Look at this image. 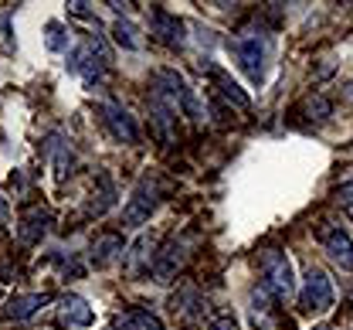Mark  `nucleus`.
Returning a JSON list of instances; mask_svg holds the SVG:
<instances>
[{
    "label": "nucleus",
    "instance_id": "1",
    "mask_svg": "<svg viewBox=\"0 0 353 330\" xmlns=\"http://www.w3.org/2000/svg\"><path fill=\"white\" fill-rule=\"evenodd\" d=\"M272 51H275V38H272V31H265V28H248V31H238L234 38H228V55L234 58V65H238V68L248 75V82H255V86L265 82Z\"/></svg>",
    "mask_w": 353,
    "mask_h": 330
},
{
    "label": "nucleus",
    "instance_id": "2",
    "mask_svg": "<svg viewBox=\"0 0 353 330\" xmlns=\"http://www.w3.org/2000/svg\"><path fill=\"white\" fill-rule=\"evenodd\" d=\"M259 269H262V286L272 293V296L285 300V296L296 293L292 262H289L285 252H279V249H265L262 255H259Z\"/></svg>",
    "mask_w": 353,
    "mask_h": 330
},
{
    "label": "nucleus",
    "instance_id": "3",
    "mask_svg": "<svg viewBox=\"0 0 353 330\" xmlns=\"http://www.w3.org/2000/svg\"><path fill=\"white\" fill-rule=\"evenodd\" d=\"M157 201H160V191H157V181L146 174L136 181L130 201L123 208V229H143L150 222V215L157 211Z\"/></svg>",
    "mask_w": 353,
    "mask_h": 330
},
{
    "label": "nucleus",
    "instance_id": "4",
    "mask_svg": "<svg viewBox=\"0 0 353 330\" xmlns=\"http://www.w3.org/2000/svg\"><path fill=\"white\" fill-rule=\"evenodd\" d=\"M333 283L330 276L319 269V266H309L306 269V280H303V293H299V307L306 313H326L333 307Z\"/></svg>",
    "mask_w": 353,
    "mask_h": 330
},
{
    "label": "nucleus",
    "instance_id": "5",
    "mask_svg": "<svg viewBox=\"0 0 353 330\" xmlns=\"http://www.w3.org/2000/svg\"><path fill=\"white\" fill-rule=\"evenodd\" d=\"M187 262V242L183 238H170L160 245V252L153 255V280L157 283H174Z\"/></svg>",
    "mask_w": 353,
    "mask_h": 330
},
{
    "label": "nucleus",
    "instance_id": "6",
    "mask_svg": "<svg viewBox=\"0 0 353 330\" xmlns=\"http://www.w3.org/2000/svg\"><path fill=\"white\" fill-rule=\"evenodd\" d=\"M150 126H153V137L163 143V146H170V143L176 140V106H170L163 95L150 93Z\"/></svg>",
    "mask_w": 353,
    "mask_h": 330
},
{
    "label": "nucleus",
    "instance_id": "7",
    "mask_svg": "<svg viewBox=\"0 0 353 330\" xmlns=\"http://www.w3.org/2000/svg\"><path fill=\"white\" fill-rule=\"evenodd\" d=\"M92 320H95V310L88 307L82 296L68 293V296H61V300H58L54 327H61V330H82V327H92Z\"/></svg>",
    "mask_w": 353,
    "mask_h": 330
},
{
    "label": "nucleus",
    "instance_id": "8",
    "mask_svg": "<svg viewBox=\"0 0 353 330\" xmlns=\"http://www.w3.org/2000/svg\"><path fill=\"white\" fill-rule=\"evenodd\" d=\"M150 35L167 48H183L187 35H183V21L170 14L167 7H153L150 10Z\"/></svg>",
    "mask_w": 353,
    "mask_h": 330
},
{
    "label": "nucleus",
    "instance_id": "9",
    "mask_svg": "<svg viewBox=\"0 0 353 330\" xmlns=\"http://www.w3.org/2000/svg\"><path fill=\"white\" fill-rule=\"evenodd\" d=\"M99 113H102V123H105V130L112 133V140L119 143H139V130H136V119H132L130 113L119 106V102H102L99 106Z\"/></svg>",
    "mask_w": 353,
    "mask_h": 330
},
{
    "label": "nucleus",
    "instance_id": "10",
    "mask_svg": "<svg viewBox=\"0 0 353 330\" xmlns=\"http://www.w3.org/2000/svg\"><path fill=\"white\" fill-rule=\"evenodd\" d=\"M316 235L323 242V249L330 252V259L340 262V269L353 273V238L347 235V229H340V225H319Z\"/></svg>",
    "mask_w": 353,
    "mask_h": 330
},
{
    "label": "nucleus",
    "instance_id": "11",
    "mask_svg": "<svg viewBox=\"0 0 353 330\" xmlns=\"http://www.w3.org/2000/svg\"><path fill=\"white\" fill-rule=\"evenodd\" d=\"M170 313L180 320V327L194 330L197 327V320L208 313V300H204L197 289H180V293L170 296Z\"/></svg>",
    "mask_w": 353,
    "mask_h": 330
},
{
    "label": "nucleus",
    "instance_id": "12",
    "mask_svg": "<svg viewBox=\"0 0 353 330\" xmlns=\"http://www.w3.org/2000/svg\"><path fill=\"white\" fill-rule=\"evenodd\" d=\"M68 68L85 82V89H99V86H102V75H105V68H109V65H105V61H102V58H99L88 45H82V48H75V51H72Z\"/></svg>",
    "mask_w": 353,
    "mask_h": 330
},
{
    "label": "nucleus",
    "instance_id": "13",
    "mask_svg": "<svg viewBox=\"0 0 353 330\" xmlns=\"http://www.w3.org/2000/svg\"><path fill=\"white\" fill-rule=\"evenodd\" d=\"M123 252H126V242H123L119 232H102V235H95V242H92L88 259H92L95 269H105V266H112L116 259H123Z\"/></svg>",
    "mask_w": 353,
    "mask_h": 330
},
{
    "label": "nucleus",
    "instance_id": "14",
    "mask_svg": "<svg viewBox=\"0 0 353 330\" xmlns=\"http://www.w3.org/2000/svg\"><path fill=\"white\" fill-rule=\"evenodd\" d=\"M211 79H214V89H218V95L228 102V106H234V109H241V113H248V109H252V99H248V93H241V86H238L228 72L211 68Z\"/></svg>",
    "mask_w": 353,
    "mask_h": 330
},
{
    "label": "nucleus",
    "instance_id": "15",
    "mask_svg": "<svg viewBox=\"0 0 353 330\" xmlns=\"http://www.w3.org/2000/svg\"><path fill=\"white\" fill-rule=\"evenodd\" d=\"M44 303H51L48 293H24V296H14V300L7 303V320H28V317H34V313L41 310Z\"/></svg>",
    "mask_w": 353,
    "mask_h": 330
},
{
    "label": "nucleus",
    "instance_id": "16",
    "mask_svg": "<svg viewBox=\"0 0 353 330\" xmlns=\"http://www.w3.org/2000/svg\"><path fill=\"white\" fill-rule=\"evenodd\" d=\"M112 204H116V188H112L109 174H102V177H99V188L88 194L85 215H88V218H102V215H105Z\"/></svg>",
    "mask_w": 353,
    "mask_h": 330
},
{
    "label": "nucleus",
    "instance_id": "17",
    "mask_svg": "<svg viewBox=\"0 0 353 330\" xmlns=\"http://www.w3.org/2000/svg\"><path fill=\"white\" fill-rule=\"evenodd\" d=\"M44 229H48V211H41V204H34V208H28V211L21 215V229H17V235H21V242L34 245V242H41Z\"/></svg>",
    "mask_w": 353,
    "mask_h": 330
},
{
    "label": "nucleus",
    "instance_id": "18",
    "mask_svg": "<svg viewBox=\"0 0 353 330\" xmlns=\"http://www.w3.org/2000/svg\"><path fill=\"white\" fill-rule=\"evenodd\" d=\"M150 252H153V242H150V235H139V238H136V245L130 249V259H126V273H130L132 280H139L143 273H150V266H153Z\"/></svg>",
    "mask_w": 353,
    "mask_h": 330
},
{
    "label": "nucleus",
    "instance_id": "19",
    "mask_svg": "<svg viewBox=\"0 0 353 330\" xmlns=\"http://www.w3.org/2000/svg\"><path fill=\"white\" fill-rule=\"evenodd\" d=\"M48 153H51V171H54V181L61 184L68 174H72V150H68V143H61L58 137L48 143Z\"/></svg>",
    "mask_w": 353,
    "mask_h": 330
},
{
    "label": "nucleus",
    "instance_id": "20",
    "mask_svg": "<svg viewBox=\"0 0 353 330\" xmlns=\"http://www.w3.org/2000/svg\"><path fill=\"white\" fill-rule=\"evenodd\" d=\"M112 41H116L119 48H126V51H139V48H143L139 28H136L132 21H123V17L112 24Z\"/></svg>",
    "mask_w": 353,
    "mask_h": 330
},
{
    "label": "nucleus",
    "instance_id": "21",
    "mask_svg": "<svg viewBox=\"0 0 353 330\" xmlns=\"http://www.w3.org/2000/svg\"><path fill=\"white\" fill-rule=\"evenodd\" d=\"M268 296H272V293H268L265 286H255V289H252V324L262 330L272 327V320H268V310H272V307H268Z\"/></svg>",
    "mask_w": 353,
    "mask_h": 330
},
{
    "label": "nucleus",
    "instance_id": "22",
    "mask_svg": "<svg viewBox=\"0 0 353 330\" xmlns=\"http://www.w3.org/2000/svg\"><path fill=\"white\" fill-rule=\"evenodd\" d=\"M116 327L119 330H160L157 317L146 313V310H132L126 317H116Z\"/></svg>",
    "mask_w": 353,
    "mask_h": 330
},
{
    "label": "nucleus",
    "instance_id": "23",
    "mask_svg": "<svg viewBox=\"0 0 353 330\" xmlns=\"http://www.w3.org/2000/svg\"><path fill=\"white\" fill-rule=\"evenodd\" d=\"M303 113H306V119H312V123H323V119H330L333 116V102L326 99V95H309L306 106H303Z\"/></svg>",
    "mask_w": 353,
    "mask_h": 330
},
{
    "label": "nucleus",
    "instance_id": "24",
    "mask_svg": "<svg viewBox=\"0 0 353 330\" xmlns=\"http://www.w3.org/2000/svg\"><path fill=\"white\" fill-rule=\"evenodd\" d=\"M44 31H48V35H44V45L51 48V51H68V31H65L58 21H51Z\"/></svg>",
    "mask_w": 353,
    "mask_h": 330
},
{
    "label": "nucleus",
    "instance_id": "25",
    "mask_svg": "<svg viewBox=\"0 0 353 330\" xmlns=\"http://www.w3.org/2000/svg\"><path fill=\"white\" fill-rule=\"evenodd\" d=\"M336 197L347 204V208H353V181H347V184H340L336 188Z\"/></svg>",
    "mask_w": 353,
    "mask_h": 330
},
{
    "label": "nucleus",
    "instance_id": "26",
    "mask_svg": "<svg viewBox=\"0 0 353 330\" xmlns=\"http://www.w3.org/2000/svg\"><path fill=\"white\" fill-rule=\"evenodd\" d=\"M208 330H241V327H238V320H234V317H218Z\"/></svg>",
    "mask_w": 353,
    "mask_h": 330
},
{
    "label": "nucleus",
    "instance_id": "27",
    "mask_svg": "<svg viewBox=\"0 0 353 330\" xmlns=\"http://www.w3.org/2000/svg\"><path fill=\"white\" fill-rule=\"evenodd\" d=\"M68 14H75V17H85V21H95V14L88 10V3H68Z\"/></svg>",
    "mask_w": 353,
    "mask_h": 330
},
{
    "label": "nucleus",
    "instance_id": "28",
    "mask_svg": "<svg viewBox=\"0 0 353 330\" xmlns=\"http://www.w3.org/2000/svg\"><path fill=\"white\" fill-rule=\"evenodd\" d=\"M312 330H333V327L330 324H319V327H312Z\"/></svg>",
    "mask_w": 353,
    "mask_h": 330
},
{
    "label": "nucleus",
    "instance_id": "29",
    "mask_svg": "<svg viewBox=\"0 0 353 330\" xmlns=\"http://www.w3.org/2000/svg\"><path fill=\"white\" fill-rule=\"evenodd\" d=\"M347 215H350V218H353V208H347Z\"/></svg>",
    "mask_w": 353,
    "mask_h": 330
}]
</instances>
